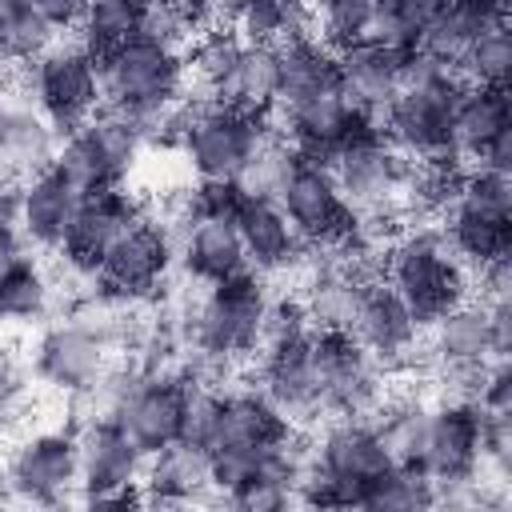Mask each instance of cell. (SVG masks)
I'll return each instance as SVG.
<instances>
[{
  "instance_id": "obj_27",
  "label": "cell",
  "mask_w": 512,
  "mask_h": 512,
  "mask_svg": "<svg viewBox=\"0 0 512 512\" xmlns=\"http://www.w3.org/2000/svg\"><path fill=\"white\" fill-rule=\"evenodd\" d=\"M144 484H148L152 500H200L208 488H216L212 484V452L200 444L172 440L168 448L152 452Z\"/></svg>"
},
{
  "instance_id": "obj_13",
  "label": "cell",
  "mask_w": 512,
  "mask_h": 512,
  "mask_svg": "<svg viewBox=\"0 0 512 512\" xmlns=\"http://www.w3.org/2000/svg\"><path fill=\"white\" fill-rule=\"evenodd\" d=\"M76 476V440L68 432H40L8 460V488L24 500H64Z\"/></svg>"
},
{
  "instance_id": "obj_42",
  "label": "cell",
  "mask_w": 512,
  "mask_h": 512,
  "mask_svg": "<svg viewBox=\"0 0 512 512\" xmlns=\"http://www.w3.org/2000/svg\"><path fill=\"white\" fill-rule=\"evenodd\" d=\"M48 168H56L80 196H88V192H100V188H112V180H108V172H104V164H100V156H96V148L88 144V136L76 128V132H68V140L64 144H56V156H52V164Z\"/></svg>"
},
{
  "instance_id": "obj_3",
  "label": "cell",
  "mask_w": 512,
  "mask_h": 512,
  "mask_svg": "<svg viewBox=\"0 0 512 512\" xmlns=\"http://www.w3.org/2000/svg\"><path fill=\"white\" fill-rule=\"evenodd\" d=\"M32 96L56 132H76L100 104L96 56L84 44H48L32 72Z\"/></svg>"
},
{
  "instance_id": "obj_55",
  "label": "cell",
  "mask_w": 512,
  "mask_h": 512,
  "mask_svg": "<svg viewBox=\"0 0 512 512\" xmlns=\"http://www.w3.org/2000/svg\"><path fill=\"white\" fill-rule=\"evenodd\" d=\"M492 4H508V0H492Z\"/></svg>"
},
{
  "instance_id": "obj_26",
  "label": "cell",
  "mask_w": 512,
  "mask_h": 512,
  "mask_svg": "<svg viewBox=\"0 0 512 512\" xmlns=\"http://www.w3.org/2000/svg\"><path fill=\"white\" fill-rule=\"evenodd\" d=\"M180 256H184V268L208 284H220V280L244 272V264H248L240 228L232 216H196Z\"/></svg>"
},
{
  "instance_id": "obj_16",
  "label": "cell",
  "mask_w": 512,
  "mask_h": 512,
  "mask_svg": "<svg viewBox=\"0 0 512 512\" xmlns=\"http://www.w3.org/2000/svg\"><path fill=\"white\" fill-rule=\"evenodd\" d=\"M76 476L84 492H116L136 484L140 472V452L136 444L120 432L116 420H88L76 424Z\"/></svg>"
},
{
  "instance_id": "obj_39",
  "label": "cell",
  "mask_w": 512,
  "mask_h": 512,
  "mask_svg": "<svg viewBox=\"0 0 512 512\" xmlns=\"http://www.w3.org/2000/svg\"><path fill=\"white\" fill-rule=\"evenodd\" d=\"M452 72L472 88V84H484V88H508L512 80V36L508 28H492L484 36L472 40V48L464 52L460 64H452Z\"/></svg>"
},
{
  "instance_id": "obj_49",
  "label": "cell",
  "mask_w": 512,
  "mask_h": 512,
  "mask_svg": "<svg viewBox=\"0 0 512 512\" xmlns=\"http://www.w3.org/2000/svg\"><path fill=\"white\" fill-rule=\"evenodd\" d=\"M476 276H480L484 308H492V304H512V260H508V256H496V260L480 264Z\"/></svg>"
},
{
  "instance_id": "obj_51",
  "label": "cell",
  "mask_w": 512,
  "mask_h": 512,
  "mask_svg": "<svg viewBox=\"0 0 512 512\" xmlns=\"http://www.w3.org/2000/svg\"><path fill=\"white\" fill-rule=\"evenodd\" d=\"M20 268H28L24 240H20V232H16L8 220H0V284H4V280H12Z\"/></svg>"
},
{
  "instance_id": "obj_53",
  "label": "cell",
  "mask_w": 512,
  "mask_h": 512,
  "mask_svg": "<svg viewBox=\"0 0 512 512\" xmlns=\"http://www.w3.org/2000/svg\"><path fill=\"white\" fill-rule=\"evenodd\" d=\"M488 312V336H492V356L512 352V304H492Z\"/></svg>"
},
{
  "instance_id": "obj_12",
  "label": "cell",
  "mask_w": 512,
  "mask_h": 512,
  "mask_svg": "<svg viewBox=\"0 0 512 512\" xmlns=\"http://www.w3.org/2000/svg\"><path fill=\"white\" fill-rule=\"evenodd\" d=\"M180 412H184V380L148 376L136 380V388L116 412V424L136 444L140 456H152L172 440H180Z\"/></svg>"
},
{
  "instance_id": "obj_47",
  "label": "cell",
  "mask_w": 512,
  "mask_h": 512,
  "mask_svg": "<svg viewBox=\"0 0 512 512\" xmlns=\"http://www.w3.org/2000/svg\"><path fill=\"white\" fill-rule=\"evenodd\" d=\"M380 0H324V32L332 44L364 40L376 20Z\"/></svg>"
},
{
  "instance_id": "obj_40",
  "label": "cell",
  "mask_w": 512,
  "mask_h": 512,
  "mask_svg": "<svg viewBox=\"0 0 512 512\" xmlns=\"http://www.w3.org/2000/svg\"><path fill=\"white\" fill-rule=\"evenodd\" d=\"M52 44V28L32 0H0V56L32 60Z\"/></svg>"
},
{
  "instance_id": "obj_28",
  "label": "cell",
  "mask_w": 512,
  "mask_h": 512,
  "mask_svg": "<svg viewBox=\"0 0 512 512\" xmlns=\"http://www.w3.org/2000/svg\"><path fill=\"white\" fill-rule=\"evenodd\" d=\"M276 92H280V48L276 44H244L232 76L224 80V88L216 96H224V104L236 112L264 116L276 104Z\"/></svg>"
},
{
  "instance_id": "obj_24",
  "label": "cell",
  "mask_w": 512,
  "mask_h": 512,
  "mask_svg": "<svg viewBox=\"0 0 512 512\" xmlns=\"http://www.w3.org/2000/svg\"><path fill=\"white\" fill-rule=\"evenodd\" d=\"M504 124H512V100L508 88H484L472 84L460 92L452 120H448V152L452 156H476Z\"/></svg>"
},
{
  "instance_id": "obj_37",
  "label": "cell",
  "mask_w": 512,
  "mask_h": 512,
  "mask_svg": "<svg viewBox=\"0 0 512 512\" xmlns=\"http://www.w3.org/2000/svg\"><path fill=\"white\" fill-rule=\"evenodd\" d=\"M360 508H376V512H416V508H432V476L420 468H384L380 476H372L364 484Z\"/></svg>"
},
{
  "instance_id": "obj_2",
  "label": "cell",
  "mask_w": 512,
  "mask_h": 512,
  "mask_svg": "<svg viewBox=\"0 0 512 512\" xmlns=\"http://www.w3.org/2000/svg\"><path fill=\"white\" fill-rule=\"evenodd\" d=\"M96 76H100V100H108V108L120 112L168 104L184 84V68L176 52L144 36H132L108 48L104 56H96Z\"/></svg>"
},
{
  "instance_id": "obj_45",
  "label": "cell",
  "mask_w": 512,
  "mask_h": 512,
  "mask_svg": "<svg viewBox=\"0 0 512 512\" xmlns=\"http://www.w3.org/2000/svg\"><path fill=\"white\" fill-rule=\"evenodd\" d=\"M216 408L220 396L200 384V380H184V412H180V440L184 444H212V428H216Z\"/></svg>"
},
{
  "instance_id": "obj_46",
  "label": "cell",
  "mask_w": 512,
  "mask_h": 512,
  "mask_svg": "<svg viewBox=\"0 0 512 512\" xmlns=\"http://www.w3.org/2000/svg\"><path fill=\"white\" fill-rule=\"evenodd\" d=\"M48 308V280L32 268H20L0 284V320H32Z\"/></svg>"
},
{
  "instance_id": "obj_9",
  "label": "cell",
  "mask_w": 512,
  "mask_h": 512,
  "mask_svg": "<svg viewBox=\"0 0 512 512\" xmlns=\"http://www.w3.org/2000/svg\"><path fill=\"white\" fill-rule=\"evenodd\" d=\"M260 116L236 112L228 104L216 108H196L184 132V152L192 160V168L200 172V180H232L244 164V156L252 152L256 136H260Z\"/></svg>"
},
{
  "instance_id": "obj_48",
  "label": "cell",
  "mask_w": 512,
  "mask_h": 512,
  "mask_svg": "<svg viewBox=\"0 0 512 512\" xmlns=\"http://www.w3.org/2000/svg\"><path fill=\"white\" fill-rule=\"evenodd\" d=\"M476 408L484 416H512V368H508V356H496V364L484 372Z\"/></svg>"
},
{
  "instance_id": "obj_4",
  "label": "cell",
  "mask_w": 512,
  "mask_h": 512,
  "mask_svg": "<svg viewBox=\"0 0 512 512\" xmlns=\"http://www.w3.org/2000/svg\"><path fill=\"white\" fill-rule=\"evenodd\" d=\"M264 308H268L264 288L248 272H236V276L212 284V292L192 312V340H196V348L212 352V356L252 352L256 336H260Z\"/></svg>"
},
{
  "instance_id": "obj_11",
  "label": "cell",
  "mask_w": 512,
  "mask_h": 512,
  "mask_svg": "<svg viewBox=\"0 0 512 512\" xmlns=\"http://www.w3.org/2000/svg\"><path fill=\"white\" fill-rule=\"evenodd\" d=\"M168 260H172V252H168L164 232L156 224L136 220V224H128L108 244V252L96 264V276H100V288L136 300V296H144V292L156 288V280L164 276Z\"/></svg>"
},
{
  "instance_id": "obj_5",
  "label": "cell",
  "mask_w": 512,
  "mask_h": 512,
  "mask_svg": "<svg viewBox=\"0 0 512 512\" xmlns=\"http://www.w3.org/2000/svg\"><path fill=\"white\" fill-rule=\"evenodd\" d=\"M328 172H332V180H336L352 216L392 212L396 204H408V192H412V168L380 136L332 152Z\"/></svg>"
},
{
  "instance_id": "obj_35",
  "label": "cell",
  "mask_w": 512,
  "mask_h": 512,
  "mask_svg": "<svg viewBox=\"0 0 512 512\" xmlns=\"http://www.w3.org/2000/svg\"><path fill=\"white\" fill-rule=\"evenodd\" d=\"M80 132L88 136V144L96 148V156H100L108 180L116 184V180L132 168V160H136V152H140V136H136L132 120H128L120 108H104V112H92V116L80 124Z\"/></svg>"
},
{
  "instance_id": "obj_38",
  "label": "cell",
  "mask_w": 512,
  "mask_h": 512,
  "mask_svg": "<svg viewBox=\"0 0 512 512\" xmlns=\"http://www.w3.org/2000/svg\"><path fill=\"white\" fill-rule=\"evenodd\" d=\"M448 0H380L376 8V20L368 28V40L376 44H388L396 52H408L416 48L420 32L432 24V16L444 8Z\"/></svg>"
},
{
  "instance_id": "obj_10",
  "label": "cell",
  "mask_w": 512,
  "mask_h": 512,
  "mask_svg": "<svg viewBox=\"0 0 512 512\" xmlns=\"http://www.w3.org/2000/svg\"><path fill=\"white\" fill-rule=\"evenodd\" d=\"M400 60L404 52L388 48V44H376V40H352V44H340V52L332 56L336 64V88L340 96L368 112L372 120L384 116V108L392 104L396 96V84H400Z\"/></svg>"
},
{
  "instance_id": "obj_30",
  "label": "cell",
  "mask_w": 512,
  "mask_h": 512,
  "mask_svg": "<svg viewBox=\"0 0 512 512\" xmlns=\"http://www.w3.org/2000/svg\"><path fill=\"white\" fill-rule=\"evenodd\" d=\"M296 160H300V152H296L284 136H276L272 128H260L252 152L244 156V164H240V172H236L232 180H236L240 196L276 200L280 188H284V180H288V172L296 168Z\"/></svg>"
},
{
  "instance_id": "obj_34",
  "label": "cell",
  "mask_w": 512,
  "mask_h": 512,
  "mask_svg": "<svg viewBox=\"0 0 512 512\" xmlns=\"http://www.w3.org/2000/svg\"><path fill=\"white\" fill-rule=\"evenodd\" d=\"M372 428H376V436H380V444L396 468H420L424 432H428V408L424 404H416V400L388 404Z\"/></svg>"
},
{
  "instance_id": "obj_43",
  "label": "cell",
  "mask_w": 512,
  "mask_h": 512,
  "mask_svg": "<svg viewBox=\"0 0 512 512\" xmlns=\"http://www.w3.org/2000/svg\"><path fill=\"white\" fill-rule=\"evenodd\" d=\"M240 52H244V40L240 36H232V32H208L192 48V72H196V80L216 96L224 88V80L232 76Z\"/></svg>"
},
{
  "instance_id": "obj_20",
  "label": "cell",
  "mask_w": 512,
  "mask_h": 512,
  "mask_svg": "<svg viewBox=\"0 0 512 512\" xmlns=\"http://www.w3.org/2000/svg\"><path fill=\"white\" fill-rule=\"evenodd\" d=\"M80 204V192L56 172V168H44L36 172L24 188H20V208H16V224L28 240L36 244H60L64 240V228L72 220Z\"/></svg>"
},
{
  "instance_id": "obj_29",
  "label": "cell",
  "mask_w": 512,
  "mask_h": 512,
  "mask_svg": "<svg viewBox=\"0 0 512 512\" xmlns=\"http://www.w3.org/2000/svg\"><path fill=\"white\" fill-rule=\"evenodd\" d=\"M364 292H368V284L360 276H352L348 268H324L308 288L304 312L320 332H348L352 336Z\"/></svg>"
},
{
  "instance_id": "obj_50",
  "label": "cell",
  "mask_w": 512,
  "mask_h": 512,
  "mask_svg": "<svg viewBox=\"0 0 512 512\" xmlns=\"http://www.w3.org/2000/svg\"><path fill=\"white\" fill-rule=\"evenodd\" d=\"M36 12L44 16V24L52 32H68V28H80L84 12H88V0H32Z\"/></svg>"
},
{
  "instance_id": "obj_18",
  "label": "cell",
  "mask_w": 512,
  "mask_h": 512,
  "mask_svg": "<svg viewBox=\"0 0 512 512\" xmlns=\"http://www.w3.org/2000/svg\"><path fill=\"white\" fill-rule=\"evenodd\" d=\"M492 28H504V4H492V0H448L432 16V24L420 32L416 48L452 68V64L464 60L472 40L492 32Z\"/></svg>"
},
{
  "instance_id": "obj_7",
  "label": "cell",
  "mask_w": 512,
  "mask_h": 512,
  "mask_svg": "<svg viewBox=\"0 0 512 512\" xmlns=\"http://www.w3.org/2000/svg\"><path fill=\"white\" fill-rule=\"evenodd\" d=\"M276 204L288 216L292 232L308 244H340L348 236L352 212H348L332 172L316 160H304V156L296 160V168L288 172Z\"/></svg>"
},
{
  "instance_id": "obj_22",
  "label": "cell",
  "mask_w": 512,
  "mask_h": 512,
  "mask_svg": "<svg viewBox=\"0 0 512 512\" xmlns=\"http://www.w3.org/2000/svg\"><path fill=\"white\" fill-rule=\"evenodd\" d=\"M284 432H288V420H284L260 392H232V396H220L216 428H212L208 452H224V448H264V444H276Z\"/></svg>"
},
{
  "instance_id": "obj_8",
  "label": "cell",
  "mask_w": 512,
  "mask_h": 512,
  "mask_svg": "<svg viewBox=\"0 0 512 512\" xmlns=\"http://www.w3.org/2000/svg\"><path fill=\"white\" fill-rule=\"evenodd\" d=\"M288 136H292V148L304 156V160H316V156H332L348 144H364V140H376V120L360 108H352L340 88H324L300 104H288Z\"/></svg>"
},
{
  "instance_id": "obj_31",
  "label": "cell",
  "mask_w": 512,
  "mask_h": 512,
  "mask_svg": "<svg viewBox=\"0 0 512 512\" xmlns=\"http://www.w3.org/2000/svg\"><path fill=\"white\" fill-rule=\"evenodd\" d=\"M432 352L436 360H488L492 336H488V312L484 304H452L432 320Z\"/></svg>"
},
{
  "instance_id": "obj_54",
  "label": "cell",
  "mask_w": 512,
  "mask_h": 512,
  "mask_svg": "<svg viewBox=\"0 0 512 512\" xmlns=\"http://www.w3.org/2000/svg\"><path fill=\"white\" fill-rule=\"evenodd\" d=\"M16 392H20V384H16V376L0 364V424L12 416V404H16Z\"/></svg>"
},
{
  "instance_id": "obj_19",
  "label": "cell",
  "mask_w": 512,
  "mask_h": 512,
  "mask_svg": "<svg viewBox=\"0 0 512 512\" xmlns=\"http://www.w3.org/2000/svg\"><path fill=\"white\" fill-rule=\"evenodd\" d=\"M416 316L408 312V304L392 292V288H368L364 304L356 312L352 336L360 348H368L376 360L400 364L408 356V348L416 344Z\"/></svg>"
},
{
  "instance_id": "obj_36",
  "label": "cell",
  "mask_w": 512,
  "mask_h": 512,
  "mask_svg": "<svg viewBox=\"0 0 512 512\" xmlns=\"http://www.w3.org/2000/svg\"><path fill=\"white\" fill-rule=\"evenodd\" d=\"M140 12L144 0H88V12L80 20V44L92 56H104L108 48L140 32Z\"/></svg>"
},
{
  "instance_id": "obj_52",
  "label": "cell",
  "mask_w": 512,
  "mask_h": 512,
  "mask_svg": "<svg viewBox=\"0 0 512 512\" xmlns=\"http://www.w3.org/2000/svg\"><path fill=\"white\" fill-rule=\"evenodd\" d=\"M480 168H492V172H512V124H504L480 152Z\"/></svg>"
},
{
  "instance_id": "obj_17",
  "label": "cell",
  "mask_w": 512,
  "mask_h": 512,
  "mask_svg": "<svg viewBox=\"0 0 512 512\" xmlns=\"http://www.w3.org/2000/svg\"><path fill=\"white\" fill-rule=\"evenodd\" d=\"M104 348L108 344L100 336H92L84 324H76V320L56 324L36 344V372L56 388L76 392L104 368Z\"/></svg>"
},
{
  "instance_id": "obj_32",
  "label": "cell",
  "mask_w": 512,
  "mask_h": 512,
  "mask_svg": "<svg viewBox=\"0 0 512 512\" xmlns=\"http://www.w3.org/2000/svg\"><path fill=\"white\" fill-rule=\"evenodd\" d=\"M276 48H280V92H276L280 108L300 104L336 84V64L320 44L292 40V44H276Z\"/></svg>"
},
{
  "instance_id": "obj_6",
  "label": "cell",
  "mask_w": 512,
  "mask_h": 512,
  "mask_svg": "<svg viewBox=\"0 0 512 512\" xmlns=\"http://www.w3.org/2000/svg\"><path fill=\"white\" fill-rule=\"evenodd\" d=\"M464 88L468 84L456 72H448L424 88H400L380 116L388 128V140L396 148H404L412 156H428V160L448 152V120H452V108Z\"/></svg>"
},
{
  "instance_id": "obj_23",
  "label": "cell",
  "mask_w": 512,
  "mask_h": 512,
  "mask_svg": "<svg viewBox=\"0 0 512 512\" xmlns=\"http://www.w3.org/2000/svg\"><path fill=\"white\" fill-rule=\"evenodd\" d=\"M236 228H240V244H244V256L264 268V272H276V268H288L296 260V232L288 224V216L280 212L276 200H252L244 196L240 208H236Z\"/></svg>"
},
{
  "instance_id": "obj_21",
  "label": "cell",
  "mask_w": 512,
  "mask_h": 512,
  "mask_svg": "<svg viewBox=\"0 0 512 512\" xmlns=\"http://www.w3.org/2000/svg\"><path fill=\"white\" fill-rule=\"evenodd\" d=\"M52 156H56V128L48 124V116L28 104L0 100V172L8 176L44 172Z\"/></svg>"
},
{
  "instance_id": "obj_33",
  "label": "cell",
  "mask_w": 512,
  "mask_h": 512,
  "mask_svg": "<svg viewBox=\"0 0 512 512\" xmlns=\"http://www.w3.org/2000/svg\"><path fill=\"white\" fill-rule=\"evenodd\" d=\"M444 240H448V248L456 252L460 264L480 268V264H488V260H496V256H508V244H512V220L480 216V212H468V208H456V204H452Z\"/></svg>"
},
{
  "instance_id": "obj_41",
  "label": "cell",
  "mask_w": 512,
  "mask_h": 512,
  "mask_svg": "<svg viewBox=\"0 0 512 512\" xmlns=\"http://www.w3.org/2000/svg\"><path fill=\"white\" fill-rule=\"evenodd\" d=\"M456 208L480 212V216H496V220H512V180L508 172H492V168H476L464 172L452 196Z\"/></svg>"
},
{
  "instance_id": "obj_25",
  "label": "cell",
  "mask_w": 512,
  "mask_h": 512,
  "mask_svg": "<svg viewBox=\"0 0 512 512\" xmlns=\"http://www.w3.org/2000/svg\"><path fill=\"white\" fill-rule=\"evenodd\" d=\"M316 460L340 476V480H352V484H368L372 476H380L384 468H392L380 436L372 424L364 420H340L336 428L324 432L320 448H316Z\"/></svg>"
},
{
  "instance_id": "obj_1",
  "label": "cell",
  "mask_w": 512,
  "mask_h": 512,
  "mask_svg": "<svg viewBox=\"0 0 512 512\" xmlns=\"http://www.w3.org/2000/svg\"><path fill=\"white\" fill-rule=\"evenodd\" d=\"M384 264H388V288L408 304L416 324H432L440 312L464 300V268L452 256L444 232L432 228L408 232L388 248Z\"/></svg>"
},
{
  "instance_id": "obj_14",
  "label": "cell",
  "mask_w": 512,
  "mask_h": 512,
  "mask_svg": "<svg viewBox=\"0 0 512 512\" xmlns=\"http://www.w3.org/2000/svg\"><path fill=\"white\" fill-rule=\"evenodd\" d=\"M136 220H140L136 216V204L124 192H116V188H100V192L80 196V204H76V212H72V220L64 228V240H60L64 260L72 268L96 272V264L108 252V244L128 224H136Z\"/></svg>"
},
{
  "instance_id": "obj_15",
  "label": "cell",
  "mask_w": 512,
  "mask_h": 512,
  "mask_svg": "<svg viewBox=\"0 0 512 512\" xmlns=\"http://www.w3.org/2000/svg\"><path fill=\"white\" fill-rule=\"evenodd\" d=\"M480 468V412L476 404H440L428 412L420 472L432 480L472 476Z\"/></svg>"
},
{
  "instance_id": "obj_44",
  "label": "cell",
  "mask_w": 512,
  "mask_h": 512,
  "mask_svg": "<svg viewBox=\"0 0 512 512\" xmlns=\"http://www.w3.org/2000/svg\"><path fill=\"white\" fill-rule=\"evenodd\" d=\"M196 32L192 16L180 8V0H144V12H140V32L144 40L152 44H164V48H180L188 36Z\"/></svg>"
}]
</instances>
